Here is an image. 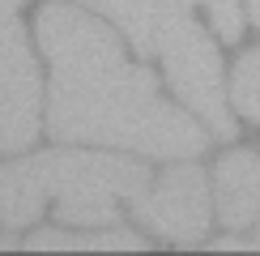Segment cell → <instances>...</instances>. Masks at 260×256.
I'll return each mask as SVG.
<instances>
[{
	"label": "cell",
	"instance_id": "30bf717a",
	"mask_svg": "<svg viewBox=\"0 0 260 256\" xmlns=\"http://www.w3.org/2000/svg\"><path fill=\"white\" fill-rule=\"evenodd\" d=\"M243 5H247V17H252V26L260 30V0H243Z\"/></svg>",
	"mask_w": 260,
	"mask_h": 256
},
{
	"label": "cell",
	"instance_id": "7a4b0ae2",
	"mask_svg": "<svg viewBox=\"0 0 260 256\" xmlns=\"http://www.w3.org/2000/svg\"><path fill=\"white\" fill-rule=\"evenodd\" d=\"M149 188V167L128 154L47 149L0 163V227L26 231L43 213L60 227H115L120 205H137Z\"/></svg>",
	"mask_w": 260,
	"mask_h": 256
},
{
	"label": "cell",
	"instance_id": "ba28073f",
	"mask_svg": "<svg viewBox=\"0 0 260 256\" xmlns=\"http://www.w3.org/2000/svg\"><path fill=\"white\" fill-rule=\"evenodd\" d=\"M231 107L247 124H260V47L243 51L231 73Z\"/></svg>",
	"mask_w": 260,
	"mask_h": 256
},
{
	"label": "cell",
	"instance_id": "5b68a950",
	"mask_svg": "<svg viewBox=\"0 0 260 256\" xmlns=\"http://www.w3.org/2000/svg\"><path fill=\"white\" fill-rule=\"evenodd\" d=\"M43 128V81L39 60L26 43V26L0 17V158L35 145Z\"/></svg>",
	"mask_w": 260,
	"mask_h": 256
},
{
	"label": "cell",
	"instance_id": "8fae6325",
	"mask_svg": "<svg viewBox=\"0 0 260 256\" xmlns=\"http://www.w3.org/2000/svg\"><path fill=\"white\" fill-rule=\"evenodd\" d=\"M17 5H26V0H0V17H9V13H17Z\"/></svg>",
	"mask_w": 260,
	"mask_h": 256
},
{
	"label": "cell",
	"instance_id": "52a82bcc",
	"mask_svg": "<svg viewBox=\"0 0 260 256\" xmlns=\"http://www.w3.org/2000/svg\"><path fill=\"white\" fill-rule=\"evenodd\" d=\"M21 248L30 252H141L149 248L145 235L128 227H47L21 235Z\"/></svg>",
	"mask_w": 260,
	"mask_h": 256
},
{
	"label": "cell",
	"instance_id": "6da1fadb",
	"mask_svg": "<svg viewBox=\"0 0 260 256\" xmlns=\"http://www.w3.org/2000/svg\"><path fill=\"white\" fill-rule=\"evenodd\" d=\"M35 39L51 73L43 107L51 141H85L171 163L205 154L209 128L162 99L158 73L128 60L103 13L51 0L35 17Z\"/></svg>",
	"mask_w": 260,
	"mask_h": 256
},
{
	"label": "cell",
	"instance_id": "277c9868",
	"mask_svg": "<svg viewBox=\"0 0 260 256\" xmlns=\"http://www.w3.org/2000/svg\"><path fill=\"white\" fill-rule=\"evenodd\" d=\"M137 222L158 239L171 243H205L213 227L209 179L192 158H175V167L149 179V188L137 197Z\"/></svg>",
	"mask_w": 260,
	"mask_h": 256
},
{
	"label": "cell",
	"instance_id": "8992f818",
	"mask_svg": "<svg viewBox=\"0 0 260 256\" xmlns=\"http://www.w3.org/2000/svg\"><path fill=\"white\" fill-rule=\"evenodd\" d=\"M213 218L226 231H252L260 222V154L226 149L213 167Z\"/></svg>",
	"mask_w": 260,
	"mask_h": 256
},
{
	"label": "cell",
	"instance_id": "3957f363",
	"mask_svg": "<svg viewBox=\"0 0 260 256\" xmlns=\"http://www.w3.org/2000/svg\"><path fill=\"white\" fill-rule=\"evenodd\" d=\"M77 5L115 21L137 47V56L158 60L175 99L209 128V137L235 141L239 124L231 115L226 69L218 43L197 17V0H77Z\"/></svg>",
	"mask_w": 260,
	"mask_h": 256
},
{
	"label": "cell",
	"instance_id": "9c48e42d",
	"mask_svg": "<svg viewBox=\"0 0 260 256\" xmlns=\"http://www.w3.org/2000/svg\"><path fill=\"white\" fill-rule=\"evenodd\" d=\"M209 248H260V231L252 235V239H239V235H226V239H218V243H209Z\"/></svg>",
	"mask_w": 260,
	"mask_h": 256
}]
</instances>
